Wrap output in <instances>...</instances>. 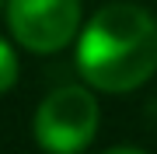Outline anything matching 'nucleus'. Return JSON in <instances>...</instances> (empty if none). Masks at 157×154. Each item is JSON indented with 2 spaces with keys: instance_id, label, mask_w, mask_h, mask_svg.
I'll return each mask as SVG.
<instances>
[{
  "instance_id": "6",
  "label": "nucleus",
  "mask_w": 157,
  "mask_h": 154,
  "mask_svg": "<svg viewBox=\"0 0 157 154\" xmlns=\"http://www.w3.org/2000/svg\"><path fill=\"white\" fill-rule=\"evenodd\" d=\"M0 4H4V0H0Z\"/></svg>"
},
{
  "instance_id": "1",
  "label": "nucleus",
  "mask_w": 157,
  "mask_h": 154,
  "mask_svg": "<svg viewBox=\"0 0 157 154\" xmlns=\"http://www.w3.org/2000/svg\"><path fill=\"white\" fill-rule=\"evenodd\" d=\"M77 70L98 91H136L157 70V18L140 4H105L80 32Z\"/></svg>"
},
{
  "instance_id": "5",
  "label": "nucleus",
  "mask_w": 157,
  "mask_h": 154,
  "mask_svg": "<svg viewBox=\"0 0 157 154\" xmlns=\"http://www.w3.org/2000/svg\"><path fill=\"white\" fill-rule=\"evenodd\" d=\"M105 154H147V151H136V147H112V151H105Z\"/></svg>"
},
{
  "instance_id": "2",
  "label": "nucleus",
  "mask_w": 157,
  "mask_h": 154,
  "mask_svg": "<svg viewBox=\"0 0 157 154\" xmlns=\"http://www.w3.org/2000/svg\"><path fill=\"white\" fill-rule=\"evenodd\" d=\"M98 133V102L84 84H63L35 112V140L45 154H80Z\"/></svg>"
},
{
  "instance_id": "3",
  "label": "nucleus",
  "mask_w": 157,
  "mask_h": 154,
  "mask_svg": "<svg viewBox=\"0 0 157 154\" xmlns=\"http://www.w3.org/2000/svg\"><path fill=\"white\" fill-rule=\"evenodd\" d=\"M7 25L28 53H59L80 28V0H7Z\"/></svg>"
},
{
  "instance_id": "4",
  "label": "nucleus",
  "mask_w": 157,
  "mask_h": 154,
  "mask_svg": "<svg viewBox=\"0 0 157 154\" xmlns=\"http://www.w3.org/2000/svg\"><path fill=\"white\" fill-rule=\"evenodd\" d=\"M14 81H17V56H14V49L0 39V95L11 91Z\"/></svg>"
}]
</instances>
